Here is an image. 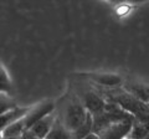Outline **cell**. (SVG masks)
Masks as SVG:
<instances>
[{"label": "cell", "instance_id": "cell-1", "mask_svg": "<svg viewBox=\"0 0 149 139\" xmlns=\"http://www.w3.org/2000/svg\"><path fill=\"white\" fill-rule=\"evenodd\" d=\"M88 111L78 97H74L72 99H68L62 109V113L58 115L60 119L63 122L70 133L77 129L81 124L85 122Z\"/></svg>", "mask_w": 149, "mask_h": 139}, {"label": "cell", "instance_id": "cell-2", "mask_svg": "<svg viewBox=\"0 0 149 139\" xmlns=\"http://www.w3.org/2000/svg\"><path fill=\"white\" fill-rule=\"evenodd\" d=\"M54 112H55V103L51 101L42 102V103H39V104H36L35 107L30 108L27 111V113L22 117V120H24V123H25L26 129H29L37 120H40L41 118H44Z\"/></svg>", "mask_w": 149, "mask_h": 139}, {"label": "cell", "instance_id": "cell-3", "mask_svg": "<svg viewBox=\"0 0 149 139\" xmlns=\"http://www.w3.org/2000/svg\"><path fill=\"white\" fill-rule=\"evenodd\" d=\"M132 122L133 119L113 123L107 128H104L102 132H100L98 137L100 139H124L125 137H128V134L130 132Z\"/></svg>", "mask_w": 149, "mask_h": 139}, {"label": "cell", "instance_id": "cell-4", "mask_svg": "<svg viewBox=\"0 0 149 139\" xmlns=\"http://www.w3.org/2000/svg\"><path fill=\"white\" fill-rule=\"evenodd\" d=\"M80 99L83 103V106H85V108L91 114L100 113L106 107V99L102 96H100L97 92L91 90L83 91L80 96Z\"/></svg>", "mask_w": 149, "mask_h": 139}, {"label": "cell", "instance_id": "cell-5", "mask_svg": "<svg viewBox=\"0 0 149 139\" xmlns=\"http://www.w3.org/2000/svg\"><path fill=\"white\" fill-rule=\"evenodd\" d=\"M56 119V114L55 113H51L46 117L41 118L40 120H37L36 123H34L32 126L27 129L31 134H34L35 137L37 138H41V139H45V137L49 134L51 127Z\"/></svg>", "mask_w": 149, "mask_h": 139}, {"label": "cell", "instance_id": "cell-6", "mask_svg": "<svg viewBox=\"0 0 149 139\" xmlns=\"http://www.w3.org/2000/svg\"><path fill=\"white\" fill-rule=\"evenodd\" d=\"M30 108H20V107H16L14 109L8 111L5 113H1L0 114V133H1L4 129H5L9 124H11L15 120L22 118L24 115L27 113V111Z\"/></svg>", "mask_w": 149, "mask_h": 139}, {"label": "cell", "instance_id": "cell-7", "mask_svg": "<svg viewBox=\"0 0 149 139\" xmlns=\"http://www.w3.org/2000/svg\"><path fill=\"white\" fill-rule=\"evenodd\" d=\"M45 139H71V133L66 128L62 120L60 119L58 115H56L55 122Z\"/></svg>", "mask_w": 149, "mask_h": 139}, {"label": "cell", "instance_id": "cell-8", "mask_svg": "<svg viewBox=\"0 0 149 139\" xmlns=\"http://www.w3.org/2000/svg\"><path fill=\"white\" fill-rule=\"evenodd\" d=\"M127 92L133 95L136 98H138L143 103L149 102V86L143 85V83H130L127 86Z\"/></svg>", "mask_w": 149, "mask_h": 139}, {"label": "cell", "instance_id": "cell-9", "mask_svg": "<svg viewBox=\"0 0 149 139\" xmlns=\"http://www.w3.org/2000/svg\"><path fill=\"white\" fill-rule=\"evenodd\" d=\"M148 134H149V124L134 118L128 137L133 139H144V137H147Z\"/></svg>", "mask_w": 149, "mask_h": 139}, {"label": "cell", "instance_id": "cell-10", "mask_svg": "<svg viewBox=\"0 0 149 139\" xmlns=\"http://www.w3.org/2000/svg\"><path fill=\"white\" fill-rule=\"evenodd\" d=\"M92 126H93L92 114L88 112L85 122H83L77 129H74L73 132H71V139H83L86 136L92 133Z\"/></svg>", "mask_w": 149, "mask_h": 139}, {"label": "cell", "instance_id": "cell-11", "mask_svg": "<svg viewBox=\"0 0 149 139\" xmlns=\"http://www.w3.org/2000/svg\"><path fill=\"white\" fill-rule=\"evenodd\" d=\"M25 131H27L25 127V123L22 120V118H20L15 120V122H13L11 124H9L1 132V136L3 137H21Z\"/></svg>", "mask_w": 149, "mask_h": 139}, {"label": "cell", "instance_id": "cell-12", "mask_svg": "<svg viewBox=\"0 0 149 139\" xmlns=\"http://www.w3.org/2000/svg\"><path fill=\"white\" fill-rule=\"evenodd\" d=\"M92 78L93 81L100 83L101 86H109V87L118 86L120 81H122L118 76H114V75H95Z\"/></svg>", "mask_w": 149, "mask_h": 139}, {"label": "cell", "instance_id": "cell-13", "mask_svg": "<svg viewBox=\"0 0 149 139\" xmlns=\"http://www.w3.org/2000/svg\"><path fill=\"white\" fill-rule=\"evenodd\" d=\"M17 106L15 103L9 93H5V92H0V114L1 113H5L8 111L16 108Z\"/></svg>", "mask_w": 149, "mask_h": 139}, {"label": "cell", "instance_id": "cell-14", "mask_svg": "<svg viewBox=\"0 0 149 139\" xmlns=\"http://www.w3.org/2000/svg\"><path fill=\"white\" fill-rule=\"evenodd\" d=\"M11 91V82L9 78L6 71L4 70L3 66H0V92H5V93H10Z\"/></svg>", "mask_w": 149, "mask_h": 139}, {"label": "cell", "instance_id": "cell-15", "mask_svg": "<svg viewBox=\"0 0 149 139\" xmlns=\"http://www.w3.org/2000/svg\"><path fill=\"white\" fill-rule=\"evenodd\" d=\"M21 139H41V138H37V137L34 136V134H31L29 131H25L24 133H22Z\"/></svg>", "mask_w": 149, "mask_h": 139}, {"label": "cell", "instance_id": "cell-16", "mask_svg": "<svg viewBox=\"0 0 149 139\" xmlns=\"http://www.w3.org/2000/svg\"><path fill=\"white\" fill-rule=\"evenodd\" d=\"M83 139H100V137H98V134H96V133H90L88 136H86Z\"/></svg>", "mask_w": 149, "mask_h": 139}, {"label": "cell", "instance_id": "cell-17", "mask_svg": "<svg viewBox=\"0 0 149 139\" xmlns=\"http://www.w3.org/2000/svg\"><path fill=\"white\" fill-rule=\"evenodd\" d=\"M129 3H132V4H141V3H144V1H147V0H128Z\"/></svg>", "mask_w": 149, "mask_h": 139}, {"label": "cell", "instance_id": "cell-18", "mask_svg": "<svg viewBox=\"0 0 149 139\" xmlns=\"http://www.w3.org/2000/svg\"><path fill=\"white\" fill-rule=\"evenodd\" d=\"M1 139H21V137H3L1 136Z\"/></svg>", "mask_w": 149, "mask_h": 139}, {"label": "cell", "instance_id": "cell-19", "mask_svg": "<svg viewBox=\"0 0 149 139\" xmlns=\"http://www.w3.org/2000/svg\"><path fill=\"white\" fill-rule=\"evenodd\" d=\"M109 1H112V3H123V1H125V0H109Z\"/></svg>", "mask_w": 149, "mask_h": 139}, {"label": "cell", "instance_id": "cell-20", "mask_svg": "<svg viewBox=\"0 0 149 139\" xmlns=\"http://www.w3.org/2000/svg\"><path fill=\"white\" fill-rule=\"evenodd\" d=\"M144 139H149V134H148V136H147V137H144Z\"/></svg>", "mask_w": 149, "mask_h": 139}, {"label": "cell", "instance_id": "cell-21", "mask_svg": "<svg viewBox=\"0 0 149 139\" xmlns=\"http://www.w3.org/2000/svg\"><path fill=\"white\" fill-rule=\"evenodd\" d=\"M124 139H133V138H130V137H125Z\"/></svg>", "mask_w": 149, "mask_h": 139}, {"label": "cell", "instance_id": "cell-22", "mask_svg": "<svg viewBox=\"0 0 149 139\" xmlns=\"http://www.w3.org/2000/svg\"><path fill=\"white\" fill-rule=\"evenodd\" d=\"M147 106H148V108H149V102H148V103H147Z\"/></svg>", "mask_w": 149, "mask_h": 139}, {"label": "cell", "instance_id": "cell-23", "mask_svg": "<svg viewBox=\"0 0 149 139\" xmlns=\"http://www.w3.org/2000/svg\"><path fill=\"white\" fill-rule=\"evenodd\" d=\"M0 139H1V133H0Z\"/></svg>", "mask_w": 149, "mask_h": 139}]
</instances>
